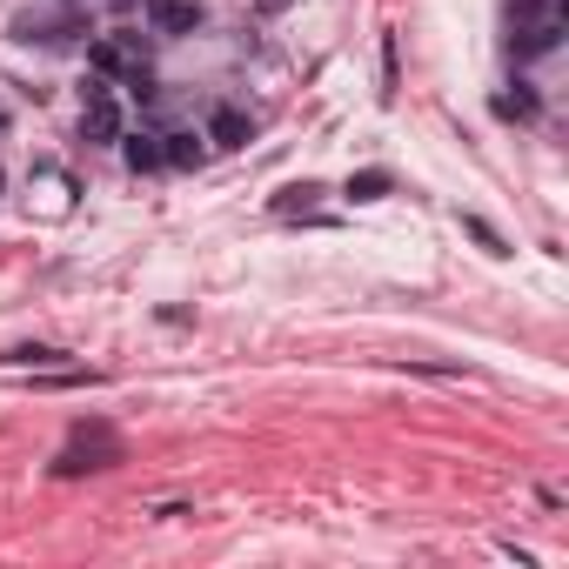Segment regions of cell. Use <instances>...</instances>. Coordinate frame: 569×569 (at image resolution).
<instances>
[{"label": "cell", "mask_w": 569, "mask_h": 569, "mask_svg": "<svg viewBox=\"0 0 569 569\" xmlns=\"http://www.w3.org/2000/svg\"><path fill=\"white\" fill-rule=\"evenodd\" d=\"M80 141H95V147H108V141H121V108H114V95L101 88H88V108H80Z\"/></svg>", "instance_id": "cell-1"}, {"label": "cell", "mask_w": 569, "mask_h": 569, "mask_svg": "<svg viewBox=\"0 0 569 569\" xmlns=\"http://www.w3.org/2000/svg\"><path fill=\"white\" fill-rule=\"evenodd\" d=\"M141 14H147V28L154 34H195L201 28V0H141Z\"/></svg>", "instance_id": "cell-2"}, {"label": "cell", "mask_w": 569, "mask_h": 569, "mask_svg": "<svg viewBox=\"0 0 569 569\" xmlns=\"http://www.w3.org/2000/svg\"><path fill=\"white\" fill-rule=\"evenodd\" d=\"M108 456H114V442L101 436L95 449H67V456L54 462V475H80V469H108Z\"/></svg>", "instance_id": "cell-3"}, {"label": "cell", "mask_w": 569, "mask_h": 569, "mask_svg": "<svg viewBox=\"0 0 569 569\" xmlns=\"http://www.w3.org/2000/svg\"><path fill=\"white\" fill-rule=\"evenodd\" d=\"M208 141H215V147H241V141H249V121H241L234 108H221V114L208 121Z\"/></svg>", "instance_id": "cell-4"}, {"label": "cell", "mask_w": 569, "mask_h": 569, "mask_svg": "<svg viewBox=\"0 0 569 569\" xmlns=\"http://www.w3.org/2000/svg\"><path fill=\"white\" fill-rule=\"evenodd\" d=\"M562 41V21H536V28H523V41H516V54L529 61V54H549Z\"/></svg>", "instance_id": "cell-5"}, {"label": "cell", "mask_w": 569, "mask_h": 569, "mask_svg": "<svg viewBox=\"0 0 569 569\" xmlns=\"http://www.w3.org/2000/svg\"><path fill=\"white\" fill-rule=\"evenodd\" d=\"M88 61H95L101 74H121V67L134 61V41H95V47H88Z\"/></svg>", "instance_id": "cell-6"}, {"label": "cell", "mask_w": 569, "mask_h": 569, "mask_svg": "<svg viewBox=\"0 0 569 569\" xmlns=\"http://www.w3.org/2000/svg\"><path fill=\"white\" fill-rule=\"evenodd\" d=\"M496 114H503V121H536V95L516 80V95H496Z\"/></svg>", "instance_id": "cell-7"}, {"label": "cell", "mask_w": 569, "mask_h": 569, "mask_svg": "<svg viewBox=\"0 0 569 569\" xmlns=\"http://www.w3.org/2000/svg\"><path fill=\"white\" fill-rule=\"evenodd\" d=\"M168 147H161V161H175V168H188V161H201V141L195 134H161Z\"/></svg>", "instance_id": "cell-8"}, {"label": "cell", "mask_w": 569, "mask_h": 569, "mask_svg": "<svg viewBox=\"0 0 569 569\" xmlns=\"http://www.w3.org/2000/svg\"><path fill=\"white\" fill-rule=\"evenodd\" d=\"M128 168H134V175H147V168H161V147H154L147 134H141V141H128Z\"/></svg>", "instance_id": "cell-9"}, {"label": "cell", "mask_w": 569, "mask_h": 569, "mask_svg": "<svg viewBox=\"0 0 569 569\" xmlns=\"http://www.w3.org/2000/svg\"><path fill=\"white\" fill-rule=\"evenodd\" d=\"M349 195L355 201H375V195H389V175H375V168L369 175H349Z\"/></svg>", "instance_id": "cell-10"}, {"label": "cell", "mask_w": 569, "mask_h": 569, "mask_svg": "<svg viewBox=\"0 0 569 569\" xmlns=\"http://www.w3.org/2000/svg\"><path fill=\"white\" fill-rule=\"evenodd\" d=\"M262 8H288V0H262Z\"/></svg>", "instance_id": "cell-11"}, {"label": "cell", "mask_w": 569, "mask_h": 569, "mask_svg": "<svg viewBox=\"0 0 569 569\" xmlns=\"http://www.w3.org/2000/svg\"><path fill=\"white\" fill-rule=\"evenodd\" d=\"M0 121H8V114H0Z\"/></svg>", "instance_id": "cell-12"}]
</instances>
